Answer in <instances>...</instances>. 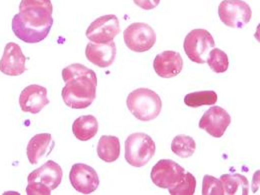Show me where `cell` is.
Wrapping results in <instances>:
<instances>
[{"label":"cell","instance_id":"obj_1","mask_svg":"<svg viewBox=\"0 0 260 195\" xmlns=\"http://www.w3.org/2000/svg\"><path fill=\"white\" fill-rule=\"evenodd\" d=\"M50 0H21L19 12L12 19V30L26 43L43 41L53 25Z\"/></svg>","mask_w":260,"mask_h":195},{"label":"cell","instance_id":"obj_2","mask_svg":"<svg viewBox=\"0 0 260 195\" xmlns=\"http://www.w3.org/2000/svg\"><path fill=\"white\" fill-rule=\"evenodd\" d=\"M65 86L62 99L73 109H84L96 98L98 77L92 69L79 63L69 65L62 70Z\"/></svg>","mask_w":260,"mask_h":195},{"label":"cell","instance_id":"obj_3","mask_svg":"<svg viewBox=\"0 0 260 195\" xmlns=\"http://www.w3.org/2000/svg\"><path fill=\"white\" fill-rule=\"evenodd\" d=\"M126 104L132 115L144 122L157 118L162 109L159 95L148 88H138L130 92Z\"/></svg>","mask_w":260,"mask_h":195},{"label":"cell","instance_id":"obj_4","mask_svg":"<svg viewBox=\"0 0 260 195\" xmlns=\"http://www.w3.org/2000/svg\"><path fill=\"white\" fill-rule=\"evenodd\" d=\"M155 142L141 132L130 134L125 140V159L131 166L143 167L155 154Z\"/></svg>","mask_w":260,"mask_h":195},{"label":"cell","instance_id":"obj_5","mask_svg":"<svg viewBox=\"0 0 260 195\" xmlns=\"http://www.w3.org/2000/svg\"><path fill=\"white\" fill-rule=\"evenodd\" d=\"M215 46L214 38L206 29H193L184 39L183 47L187 57L195 63L204 64L208 53Z\"/></svg>","mask_w":260,"mask_h":195},{"label":"cell","instance_id":"obj_6","mask_svg":"<svg viewBox=\"0 0 260 195\" xmlns=\"http://www.w3.org/2000/svg\"><path fill=\"white\" fill-rule=\"evenodd\" d=\"M222 23L231 28H243L251 19L250 6L243 0H223L218 6Z\"/></svg>","mask_w":260,"mask_h":195},{"label":"cell","instance_id":"obj_7","mask_svg":"<svg viewBox=\"0 0 260 195\" xmlns=\"http://www.w3.org/2000/svg\"><path fill=\"white\" fill-rule=\"evenodd\" d=\"M123 39L131 51L145 52L156 42V34L151 26L143 22L132 23L124 30Z\"/></svg>","mask_w":260,"mask_h":195},{"label":"cell","instance_id":"obj_8","mask_svg":"<svg viewBox=\"0 0 260 195\" xmlns=\"http://www.w3.org/2000/svg\"><path fill=\"white\" fill-rule=\"evenodd\" d=\"M184 172V168L178 163L170 159H161L153 166L150 176L157 187L169 189L181 180Z\"/></svg>","mask_w":260,"mask_h":195},{"label":"cell","instance_id":"obj_9","mask_svg":"<svg viewBox=\"0 0 260 195\" xmlns=\"http://www.w3.org/2000/svg\"><path fill=\"white\" fill-rule=\"evenodd\" d=\"M120 32L118 18L114 14L100 16L87 28L86 37L94 43H108L113 41L115 36Z\"/></svg>","mask_w":260,"mask_h":195},{"label":"cell","instance_id":"obj_10","mask_svg":"<svg viewBox=\"0 0 260 195\" xmlns=\"http://www.w3.org/2000/svg\"><path fill=\"white\" fill-rule=\"evenodd\" d=\"M69 179L73 188L82 194L93 193L99 185V177L95 169L83 163H77L71 167Z\"/></svg>","mask_w":260,"mask_h":195},{"label":"cell","instance_id":"obj_11","mask_svg":"<svg viewBox=\"0 0 260 195\" xmlns=\"http://www.w3.org/2000/svg\"><path fill=\"white\" fill-rule=\"evenodd\" d=\"M231 123V117L228 111L220 106L210 107L199 121L200 129L206 131L212 137L220 138L224 135Z\"/></svg>","mask_w":260,"mask_h":195},{"label":"cell","instance_id":"obj_12","mask_svg":"<svg viewBox=\"0 0 260 195\" xmlns=\"http://www.w3.org/2000/svg\"><path fill=\"white\" fill-rule=\"evenodd\" d=\"M25 61L26 58L21 47L14 42H9L6 44L0 60V71L5 75L19 76L26 71Z\"/></svg>","mask_w":260,"mask_h":195},{"label":"cell","instance_id":"obj_13","mask_svg":"<svg viewBox=\"0 0 260 195\" xmlns=\"http://www.w3.org/2000/svg\"><path fill=\"white\" fill-rule=\"evenodd\" d=\"M48 104L49 99L47 95V89L37 84L25 87L19 96V105L21 110L31 114L39 113Z\"/></svg>","mask_w":260,"mask_h":195},{"label":"cell","instance_id":"obj_14","mask_svg":"<svg viewBox=\"0 0 260 195\" xmlns=\"http://www.w3.org/2000/svg\"><path fill=\"white\" fill-rule=\"evenodd\" d=\"M183 67V60L179 52L166 50L157 54L153 68L156 74L162 78H172L177 76Z\"/></svg>","mask_w":260,"mask_h":195},{"label":"cell","instance_id":"obj_15","mask_svg":"<svg viewBox=\"0 0 260 195\" xmlns=\"http://www.w3.org/2000/svg\"><path fill=\"white\" fill-rule=\"evenodd\" d=\"M85 55L88 61L100 68H106L113 64L116 57V45L114 41L108 43L90 42L86 45Z\"/></svg>","mask_w":260,"mask_h":195},{"label":"cell","instance_id":"obj_16","mask_svg":"<svg viewBox=\"0 0 260 195\" xmlns=\"http://www.w3.org/2000/svg\"><path fill=\"white\" fill-rule=\"evenodd\" d=\"M62 175L63 173L60 165L54 162L53 160H48L42 166L32 171L28 175L27 181L41 182L42 184L49 187L52 191L60 185L62 180Z\"/></svg>","mask_w":260,"mask_h":195},{"label":"cell","instance_id":"obj_17","mask_svg":"<svg viewBox=\"0 0 260 195\" xmlns=\"http://www.w3.org/2000/svg\"><path fill=\"white\" fill-rule=\"evenodd\" d=\"M55 142L49 133H39L34 135L27 145V157L31 164H37L40 159L49 155L53 150Z\"/></svg>","mask_w":260,"mask_h":195},{"label":"cell","instance_id":"obj_18","mask_svg":"<svg viewBox=\"0 0 260 195\" xmlns=\"http://www.w3.org/2000/svg\"><path fill=\"white\" fill-rule=\"evenodd\" d=\"M98 157L107 163L114 162L120 155V141L116 136L103 135L98 145Z\"/></svg>","mask_w":260,"mask_h":195},{"label":"cell","instance_id":"obj_19","mask_svg":"<svg viewBox=\"0 0 260 195\" xmlns=\"http://www.w3.org/2000/svg\"><path fill=\"white\" fill-rule=\"evenodd\" d=\"M74 136L81 141L92 139L98 132V121L93 115H83L75 119L72 124Z\"/></svg>","mask_w":260,"mask_h":195},{"label":"cell","instance_id":"obj_20","mask_svg":"<svg viewBox=\"0 0 260 195\" xmlns=\"http://www.w3.org/2000/svg\"><path fill=\"white\" fill-rule=\"evenodd\" d=\"M225 194H248L249 182L247 178L239 173L223 174L220 176Z\"/></svg>","mask_w":260,"mask_h":195},{"label":"cell","instance_id":"obj_21","mask_svg":"<svg viewBox=\"0 0 260 195\" xmlns=\"http://www.w3.org/2000/svg\"><path fill=\"white\" fill-rule=\"evenodd\" d=\"M171 150L181 158L191 157L196 150L195 140L188 135H177L171 142Z\"/></svg>","mask_w":260,"mask_h":195},{"label":"cell","instance_id":"obj_22","mask_svg":"<svg viewBox=\"0 0 260 195\" xmlns=\"http://www.w3.org/2000/svg\"><path fill=\"white\" fill-rule=\"evenodd\" d=\"M217 94L213 90H204L192 92L184 98V103L188 107H200L205 105H214L217 102Z\"/></svg>","mask_w":260,"mask_h":195},{"label":"cell","instance_id":"obj_23","mask_svg":"<svg viewBox=\"0 0 260 195\" xmlns=\"http://www.w3.org/2000/svg\"><path fill=\"white\" fill-rule=\"evenodd\" d=\"M207 64L215 73H224L229 66L228 54L219 48H213L208 53Z\"/></svg>","mask_w":260,"mask_h":195},{"label":"cell","instance_id":"obj_24","mask_svg":"<svg viewBox=\"0 0 260 195\" xmlns=\"http://www.w3.org/2000/svg\"><path fill=\"white\" fill-rule=\"evenodd\" d=\"M196 188V179L189 172H184L181 180L172 188H169L171 195H193Z\"/></svg>","mask_w":260,"mask_h":195},{"label":"cell","instance_id":"obj_25","mask_svg":"<svg viewBox=\"0 0 260 195\" xmlns=\"http://www.w3.org/2000/svg\"><path fill=\"white\" fill-rule=\"evenodd\" d=\"M202 194L224 195V188L220 179H216L211 175H205L202 182Z\"/></svg>","mask_w":260,"mask_h":195},{"label":"cell","instance_id":"obj_26","mask_svg":"<svg viewBox=\"0 0 260 195\" xmlns=\"http://www.w3.org/2000/svg\"><path fill=\"white\" fill-rule=\"evenodd\" d=\"M26 193L27 195H50L51 189L46 185L42 184L41 182L31 181L28 182V185L26 187Z\"/></svg>","mask_w":260,"mask_h":195},{"label":"cell","instance_id":"obj_27","mask_svg":"<svg viewBox=\"0 0 260 195\" xmlns=\"http://www.w3.org/2000/svg\"><path fill=\"white\" fill-rule=\"evenodd\" d=\"M133 2L144 10H151L158 6L160 3V0H133Z\"/></svg>","mask_w":260,"mask_h":195}]
</instances>
